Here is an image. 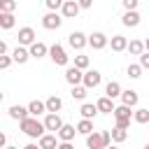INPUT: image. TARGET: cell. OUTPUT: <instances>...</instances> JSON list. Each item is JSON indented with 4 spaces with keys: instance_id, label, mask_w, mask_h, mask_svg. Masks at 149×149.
<instances>
[{
    "instance_id": "e0dca14e",
    "label": "cell",
    "mask_w": 149,
    "mask_h": 149,
    "mask_svg": "<svg viewBox=\"0 0 149 149\" xmlns=\"http://www.w3.org/2000/svg\"><path fill=\"white\" fill-rule=\"evenodd\" d=\"M28 49H30V56H33V58H37V61H40V58H44V56L49 54V47H47L44 42H33Z\"/></svg>"
},
{
    "instance_id": "8992f818",
    "label": "cell",
    "mask_w": 149,
    "mask_h": 149,
    "mask_svg": "<svg viewBox=\"0 0 149 149\" xmlns=\"http://www.w3.org/2000/svg\"><path fill=\"white\" fill-rule=\"evenodd\" d=\"M49 58L56 63V65H68V54L61 44H51L49 47Z\"/></svg>"
},
{
    "instance_id": "ba28073f",
    "label": "cell",
    "mask_w": 149,
    "mask_h": 149,
    "mask_svg": "<svg viewBox=\"0 0 149 149\" xmlns=\"http://www.w3.org/2000/svg\"><path fill=\"white\" fill-rule=\"evenodd\" d=\"M107 44H109V37H107L105 33H91V35H88V47H91V49L100 51V49H105Z\"/></svg>"
},
{
    "instance_id": "4316f807",
    "label": "cell",
    "mask_w": 149,
    "mask_h": 149,
    "mask_svg": "<svg viewBox=\"0 0 149 149\" xmlns=\"http://www.w3.org/2000/svg\"><path fill=\"white\" fill-rule=\"evenodd\" d=\"M109 133H112V142H116V144H121V142L128 140V128H119V126H114Z\"/></svg>"
},
{
    "instance_id": "4dcf8cb0",
    "label": "cell",
    "mask_w": 149,
    "mask_h": 149,
    "mask_svg": "<svg viewBox=\"0 0 149 149\" xmlns=\"http://www.w3.org/2000/svg\"><path fill=\"white\" fill-rule=\"evenodd\" d=\"M133 119H135V123H149V109H147V107L135 109V112H133Z\"/></svg>"
},
{
    "instance_id": "30bf717a",
    "label": "cell",
    "mask_w": 149,
    "mask_h": 149,
    "mask_svg": "<svg viewBox=\"0 0 149 149\" xmlns=\"http://www.w3.org/2000/svg\"><path fill=\"white\" fill-rule=\"evenodd\" d=\"M79 12H81V7H79V2H77V0H65V2H63V7H61L63 19H74Z\"/></svg>"
},
{
    "instance_id": "277c9868",
    "label": "cell",
    "mask_w": 149,
    "mask_h": 149,
    "mask_svg": "<svg viewBox=\"0 0 149 149\" xmlns=\"http://www.w3.org/2000/svg\"><path fill=\"white\" fill-rule=\"evenodd\" d=\"M63 26V14H58V12H47L44 16H42V28H47V30H58Z\"/></svg>"
},
{
    "instance_id": "836d02e7",
    "label": "cell",
    "mask_w": 149,
    "mask_h": 149,
    "mask_svg": "<svg viewBox=\"0 0 149 149\" xmlns=\"http://www.w3.org/2000/svg\"><path fill=\"white\" fill-rule=\"evenodd\" d=\"M16 9V0H0V12H14Z\"/></svg>"
},
{
    "instance_id": "60d3db41",
    "label": "cell",
    "mask_w": 149,
    "mask_h": 149,
    "mask_svg": "<svg viewBox=\"0 0 149 149\" xmlns=\"http://www.w3.org/2000/svg\"><path fill=\"white\" fill-rule=\"evenodd\" d=\"M58 149H74V147H72L70 142H61V144H58Z\"/></svg>"
},
{
    "instance_id": "5b68a950",
    "label": "cell",
    "mask_w": 149,
    "mask_h": 149,
    "mask_svg": "<svg viewBox=\"0 0 149 149\" xmlns=\"http://www.w3.org/2000/svg\"><path fill=\"white\" fill-rule=\"evenodd\" d=\"M68 44H70L74 51H81V49L88 44V35H84L81 30H72V33L68 35Z\"/></svg>"
},
{
    "instance_id": "f6af8a7d",
    "label": "cell",
    "mask_w": 149,
    "mask_h": 149,
    "mask_svg": "<svg viewBox=\"0 0 149 149\" xmlns=\"http://www.w3.org/2000/svg\"><path fill=\"white\" fill-rule=\"evenodd\" d=\"M142 149H149V142H147V144H144V147H142Z\"/></svg>"
},
{
    "instance_id": "9a60e30c",
    "label": "cell",
    "mask_w": 149,
    "mask_h": 149,
    "mask_svg": "<svg viewBox=\"0 0 149 149\" xmlns=\"http://www.w3.org/2000/svg\"><path fill=\"white\" fill-rule=\"evenodd\" d=\"M77 133H79V130H77V126H70V123H63V128H61V130H58L56 135H58V140H61V142H72Z\"/></svg>"
},
{
    "instance_id": "8d00e7d4",
    "label": "cell",
    "mask_w": 149,
    "mask_h": 149,
    "mask_svg": "<svg viewBox=\"0 0 149 149\" xmlns=\"http://www.w3.org/2000/svg\"><path fill=\"white\" fill-rule=\"evenodd\" d=\"M121 2L126 9H137V5H140V0H121Z\"/></svg>"
},
{
    "instance_id": "ffe728a7",
    "label": "cell",
    "mask_w": 149,
    "mask_h": 149,
    "mask_svg": "<svg viewBox=\"0 0 149 149\" xmlns=\"http://www.w3.org/2000/svg\"><path fill=\"white\" fill-rule=\"evenodd\" d=\"M95 105H98V109H100L102 114H114V107H116V105H114V100H112L109 95H102Z\"/></svg>"
},
{
    "instance_id": "7c38bea8",
    "label": "cell",
    "mask_w": 149,
    "mask_h": 149,
    "mask_svg": "<svg viewBox=\"0 0 149 149\" xmlns=\"http://www.w3.org/2000/svg\"><path fill=\"white\" fill-rule=\"evenodd\" d=\"M100 81H102V74L98 72V70H86L84 72V86L86 88H95V86H100Z\"/></svg>"
},
{
    "instance_id": "d6a6232c",
    "label": "cell",
    "mask_w": 149,
    "mask_h": 149,
    "mask_svg": "<svg viewBox=\"0 0 149 149\" xmlns=\"http://www.w3.org/2000/svg\"><path fill=\"white\" fill-rule=\"evenodd\" d=\"M88 63H91V61H88V56H84V54L74 56V65H77L79 70H86V68H88Z\"/></svg>"
},
{
    "instance_id": "ab89813d",
    "label": "cell",
    "mask_w": 149,
    "mask_h": 149,
    "mask_svg": "<svg viewBox=\"0 0 149 149\" xmlns=\"http://www.w3.org/2000/svg\"><path fill=\"white\" fill-rule=\"evenodd\" d=\"M9 51V47H7V42H0V54H7Z\"/></svg>"
},
{
    "instance_id": "e575fe53",
    "label": "cell",
    "mask_w": 149,
    "mask_h": 149,
    "mask_svg": "<svg viewBox=\"0 0 149 149\" xmlns=\"http://www.w3.org/2000/svg\"><path fill=\"white\" fill-rule=\"evenodd\" d=\"M63 2H65V0H44V5L49 7V12H58V9L63 7Z\"/></svg>"
},
{
    "instance_id": "f35d334b",
    "label": "cell",
    "mask_w": 149,
    "mask_h": 149,
    "mask_svg": "<svg viewBox=\"0 0 149 149\" xmlns=\"http://www.w3.org/2000/svg\"><path fill=\"white\" fill-rule=\"evenodd\" d=\"M77 2H79V7H81V9H88V7L93 5V0H77Z\"/></svg>"
},
{
    "instance_id": "83f0119b",
    "label": "cell",
    "mask_w": 149,
    "mask_h": 149,
    "mask_svg": "<svg viewBox=\"0 0 149 149\" xmlns=\"http://www.w3.org/2000/svg\"><path fill=\"white\" fill-rule=\"evenodd\" d=\"M121 91H123V88H121L119 81H109V84L105 86V95H109L112 100H114V98H121Z\"/></svg>"
},
{
    "instance_id": "6da1fadb",
    "label": "cell",
    "mask_w": 149,
    "mask_h": 149,
    "mask_svg": "<svg viewBox=\"0 0 149 149\" xmlns=\"http://www.w3.org/2000/svg\"><path fill=\"white\" fill-rule=\"evenodd\" d=\"M19 126H21V130H23L28 137H33V140H40V137L44 135V130H47L44 121H40L37 116H28V119L19 121Z\"/></svg>"
},
{
    "instance_id": "74e56055",
    "label": "cell",
    "mask_w": 149,
    "mask_h": 149,
    "mask_svg": "<svg viewBox=\"0 0 149 149\" xmlns=\"http://www.w3.org/2000/svg\"><path fill=\"white\" fill-rule=\"evenodd\" d=\"M140 65H142L144 70H149V51H144V54L140 56Z\"/></svg>"
},
{
    "instance_id": "cb8c5ba5",
    "label": "cell",
    "mask_w": 149,
    "mask_h": 149,
    "mask_svg": "<svg viewBox=\"0 0 149 149\" xmlns=\"http://www.w3.org/2000/svg\"><path fill=\"white\" fill-rule=\"evenodd\" d=\"M28 112H30V116L47 114V102H42V100H30V105H28Z\"/></svg>"
},
{
    "instance_id": "9c48e42d",
    "label": "cell",
    "mask_w": 149,
    "mask_h": 149,
    "mask_svg": "<svg viewBox=\"0 0 149 149\" xmlns=\"http://www.w3.org/2000/svg\"><path fill=\"white\" fill-rule=\"evenodd\" d=\"M44 126H47V130L58 133V130L63 128V119H61V114H56V112H47V116H44Z\"/></svg>"
},
{
    "instance_id": "484cf974",
    "label": "cell",
    "mask_w": 149,
    "mask_h": 149,
    "mask_svg": "<svg viewBox=\"0 0 149 149\" xmlns=\"http://www.w3.org/2000/svg\"><path fill=\"white\" fill-rule=\"evenodd\" d=\"M44 102H47V112H56V114H58V112L63 109V100H61L58 95H49Z\"/></svg>"
},
{
    "instance_id": "d590c367",
    "label": "cell",
    "mask_w": 149,
    "mask_h": 149,
    "mask_svg": "<svg viewBox=\"0 0 149 149\" xmlns=\"http://www.w3.org/2000/svg\"><path fill=\"white\" fill-rule=\"evenodd\" d=\"M12 56H7V54H0V70H7L9 65H12Z\"/></svg>"
},
{
    "instance_id": "1f68e13d",
    "label": "cell",
    "mask_w": 149,
    "mask_h": 149,
    "mask_svg": "<svg viewBox=\"0 0 149 149\" xmlns=\"http://www.w3.org/2000/svg\"><path fill=\"white\" fill-rule=\"evenodd\" d=\"M86 91H88V88H86L84 84H77V86H72L70 95H72L74 100H84V98H86Z\"/></svg>"
},
{
    "instance_id": "f1b7e54d",
    "label": "cell",
    "mask_w": 149,
    "mask_h": 149,
    "mask_svg": "<svg viewBox=\"0 0 149 149\" xmlns=\"http://www.w3.org/2000/svg\"><path fill=\"white\" fill-rule=\"evenodd\" d=\"M77 130H79V135H91L93 133V119H81L79 123H77Z\"/></svg>"
},
{
    "instance_id": "ac0fdd59",
    "label": "cell",
    "mask_w": 149,
    "mask_h": 149,
    "mask_svg": "<svg viewBox=\"0 0 149 149\" xmlns=\"http://www.w3.org/2000/svg\"><path fill=\"white\" fill-rule=\"evenodd\" d=\"M12 58H14V63L23 65V63H26L28 58H33V56H30V49H26V47H21V44H19V47L12 51Z\"/></svg>"
},
{
    "instance_id": "7a4b0ae2",
    "label": "cell",
    "mask_w": 149,
    "mask_h": 149,
    "mask_svg": "<svg viewBox=\"0 0 149 149\" xmlns=\"http://www.w3.org/2000/svg\"><path fill=\"white\" fill-rule=\"evenodd\" d=\"M112 144V133L109 130H93L91 135H86V147L88 149H105Z\"/></svg>"
},
{
    "instance_id": "5bb4252c",
    "label": "cell",
    "mask_w": 149,
    "mask_h": 149,
    "mask_svg": "<svg viewBox=\"0 0 149 149\" xmlns=\"http://www.w3.org/2000/svg\"><path fill=\"white\" fill-rule=\"evenodd\" d=\"M121 23H123L126 28L140 26V12H137V9H126V14L121 16Z\"/></svg>"
},
{
    "instance_id": "b9f144b4",
    "label": "cell",
    "mask_w": 149,
    "mask_h": 149,
    "mask_svg": "<svg viewBox=\"0 0 149 149\" xmlns=\"http://www.w3.org/2000/svg\"><path fill=\"white\" fill-rule=\"evenodd\" d=\"M21 149H40V144H33V142H30V144H26V147H21Z\"/></svg>"
},
{
    "instance_id": "bcb514c9",
    "label": "cell",
    "mask_w": 149,
    "mask_h": 149,
    "mask_svg": "<svg viewBox=\"0 0 149 149\" xmlns=\"http://www.w3.org/2000/svg\"><path fill=\"white\" fill-rule=\"evenodd\" d=\"M2 149H16V147H2Z\"/></svg>"
},
{
    "instance_id": "4fadbf2b",
    "label": "cell",
    "mask_w": 149,
    "mask_h": 149,
    "mask_svg": "<svg viewBox=\"0 0 149 149\" xmlns=\"http://www.w3.org/2000/svg\"><path fill=\"white\" fill-rule=\"evenodd\" d=\"M37 144H40V149H58V135H54V133H44L40 140H37Z\"/></svg>"
},
{
    "instance_id": "8fae6325",
    "label": "cell",
    "mask_w": 149,
    "mask_h": 149,
    "mask_svg": "<svg viewBox=\"0 0 149 149\" xmlns=\"http://www.w3.org/2000/svg\"><path fill=\"white\" fill-rule=\"evenodd\" d=\"M65 81H68L70 86H77V84L84 81V72H81L77 65H70V68L65 70Z\"/></svg>"
},
{
    "instance_id": "7402d4cb",
    "label": "cell",
    "mask_w": 149,
    "mask_h": 149,
    "mask_svg": "<svg viewBox=\"0 0 149 149\" xmlns=\"http://www.w3.org/2000/svg\"><path fill=\"white\" fill-rule=\"evenodd\" d=\"M14 23H16V19H14V12H0V28H2V30H9V28H14Z\"/></svg>"
},
{
    "instance_id": "ee69618b",
    "label": "cell",
    "mask_w": 149,
    "mask_h": 149,
    "mask_svg": "<svg viewBox=\"0 0 149 149\" xmlns=\"http://www.w3.org/2000/svg\"><path fill=\"white\" fill-rule=\"evenodd\" d=\"M105 149H119V147H114V144H109V147H105Z\"/></svg>"
},
{
    "instance_id": "f546056e",
    "label": "cell",
    "mask_w": 149,
    "mask_h": 149,
    "mask_svg": "<svg viewBox=\"0 0 149 149\" xmlns=\"http://www.w3.org/2000/svg\"><path fill=\"white\" fill-rule=\"evenodd\" d=\"M142 70H144V68H142L140 63H130V65L126 68V74H128L130 79H140V77H142Z\"/></svg>"
},
{
    "instance_id": "d6986e66",
    "label": "cell",
    "mask_w": 149,
    "mask_h": 149,
    "mask_svg": "<svg viewBox=\"0 0 149 149\" xmlns=\"http://www.w3.org/2000/svg\"><path fill=\"white\" fill-rule=\"evenodd\" d=\"M137 100H140L137 91H133V88H126V91H121V102H123V105H128V107H135V105H137Z\"/></svg>"
},
{
    "instance_id": "d4e9b609",
    "label": "cell",
    "mask_w": 149,
    "mask_h": 149,
    "mask_svg": "<svg viewBox=\"0 0 149 149\" xmlns=\"http://www.w3.org/2000/svg\"><path fill=\"white\" fill-rule=\"evenodd\" d=\"M100 109H98V105H91V102H84L81 107H79V114H81V119H95V114H98Z\"/></svg>"
},
{
    "instance_id": "52a82bcc",
    "label": "cell",
    "mask_w": 149,
    "mask_h": 149,
    "mask_svg": "<svg viewBox=\"0 0 149 149\" xmlns=\"http://www.w3.org/2000/svg\"><path fill=\"white\" fill-rule=\"evenodd\" d=\"M16 40H19V44H21V47H30L33 42H37V40H35V30H33L30 26H23V28H19V35H16Z\"/></svg>"
},
{
    "instance_id": "603a6c76",
    "label": "cell",
    "mask_w": 149,
    "mask_h": 149,
    "mask_svg": "<svg viewBox=\"0 0 149 149\" xmlns=\"http://www.w3.org/2000/svg\"><path fill=\"white\" fill-rule=\"evenodd\" d=\"M144 51H147V47H144L142 40H130V42H128V54H130V56H142Z\"/></svg>"
},
{
    "instance_id": "7bdbcfd3",
    "label": "cell",
    "mask_w": 149,
    "mask_h": 149,
    "mask_svg": "<svg viewBox=\"0 0 149 149\" xmlns=\"http://www.w3.org/2000/svg\"><path fill=\"white\" fill-rule=\"evenodd\" d=\"M144 47H147V51H149V37H147V40H144Z\"/></svg>"
},
{
    "instance_id": "3957f363",
    "label": "cell",
    "mask_w": 149,
    "mask_h": 149,
    "mask_svg": "<svg viewBox=\"0 0 149 149\" xmlns=\"http://www.w3.org/2000/svg\"><path fill=\"white\" fill-rule=\"evenodd\" d=\"M133 107H128V105H116L114 107V119H116V126L119 128H130V119H133V112H130Z\"/></svg>"
},
{
    "instance_id": "2e32d148",
    "label": "cell",
    "mask_w": 149,
    "mask_h": 149,
    "mask_svg": "<svg viewBox=\"0 0 149 149\" xmlns=\"http://www.w3.org/2000/svg\"><path fill=\"white\" fill-rule=\"evenodd\" d=\"M109 47H112V51H128V40L123 37V35H112V40H109Z\"/></svg>"
},
{
    "instance_id": "44dd1931",
    "label": "cell",
    "mask_w": 149,
    "mask_h": 149,
    "mask_svg": "<svg viewBox=\"0 0 149 149\" xmlns=\"http://www.w3.org/2000/svg\"><path fill=\"white\" fill-rule=\"evenodd\" d=\"M9 116H12V119H16V121H23V119H28V116H30V112H28V107L12 105V107H9Z\"/></svg>"
}]
</instances>
